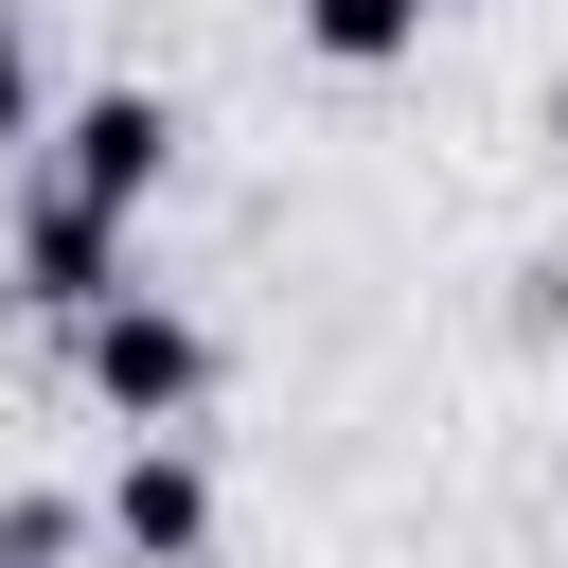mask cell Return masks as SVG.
<instances>
[{"label":"cell","instance_id":"obj_6","mask_svg":"<svg viewBox=\"0 0 568 568\" xmlns=\"http://www.w3.org/2000/svg\"><path fill=\"white\" fill-rule=\"evenodd\" d=\"M0 550H18V568H53V550H71V497H0Z\"/></svg>","mask_w":568,"mask_h":568},{"label":"cell","instance_id":"obj_5","mask_svg":"<svg viewBox=\"0 0 568 568\" xmlns=\"http://www.w3.org/2000/svg\"><path fill=\"white\" fill-rule=\"evenodd\" d=\"M426 18L444 0H302V53L320 71H390V53H426Z\"/></svg>","mask_w":568,"mask_h":568},{"label":"cell","instance_id":"obj_8","mask_svg":"<svg viewBox=\"0 0 568 568\" xmlns=\"http://www.w3.org/2000/svg\"><path fill=\"white\" fill-rule=\"evenodd\" d=\"M0 568H18V550H0Z\"/></svg>","mask_w":568,"mask_h":568},{"label":"cell","instance_id":"obj_2","mask_svg":"<svg viewBox=\"0 0 568 568\" xmlns=\"http://www.w3.org/2000/svg\"><path fill=\"white\" fill-rule=\"evenodd\" d=\"M160 160H178V106H160V89H89V106H71V160H53V195H89V213H142V195H160Z\"/></svg>","mask_w":568,"mask_h":568},{"label":"cell","instance_id":"obj_7","mask_svg":"<svg viewBox=\"0 0 568 568\" xmlns=\"http://www.w3.org/2000/svg\"><path fill=\"white\" fill-rule=\"evenodd\" d=\"M0 142H36V36H18V0H0Z\"/></svg>","mask_w":568,"mask_h":568},{"label":"cell","instance_id":"obj_3","mask_svg":"<svg viewBox=\"0 0 568 568\" xmlns=\"http://www.w3.org/2000/svg\"><path fill=\"white\" fill-rule=\"evenodd\" d=\"M18 302H53V320H106V302H124V213H89V195H36V213H18Z\"/></svg>","mask_w":568,"mask_h":568},{"label":"cell","instance_id":"obj_1","mask_svg":"<svg viewBox=\"0 0 568 568\" xmlns=\"http://www.w3.org/2000/svg\"><path fill=\"white\" fill-rule=\"evenodd\" d=\"M71 355H89V390H106L124 426H178V408L213 390V337H195L178 302H142V284H124L106 320H71Z\"/></svg>","mask_w":568,"mask_h":568},{"label":"cell","instance_id":"obj_4","mask_svg":"<svg viewBox=\"0 0 568 568\" xmlns=\"http://www.w3.org/2000/svg\"><path fill=\"white\" fill-rule=\"evenodd\" d=\"M106 532H124V568H195V532H213V479H195L178 444H124V479H106Z\"/></svg>","mask_w":568,"mask_h":568}]
</instances>
